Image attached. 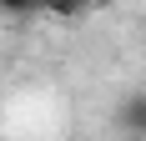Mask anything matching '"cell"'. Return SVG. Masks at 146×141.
<instances>
[{
    "instance_id": "1",
    "label": "cell",
    "mask_w": 146,
    "mask_h": 141,
    "mask_svg": "<svg viewBox=\"0 0 146 141\" xmlns=\"http://www.w3.org/2000/svg\"><path fill=\"white\" fill-rule=\"evenodd\" d=\"M116 126L126 131V136L146 141V91H131V96H121V106H116Z\"/></svg>"
},
{
    "instance_id": "2",
    "label": "cell",
    "mask_w": 146,
    "mask_h": 141,
    "mask_svg": "<svg viewBox=\"0 0 146 141\" xmlns=\"http://www.w3.org/2000/svg\"><path fill=\"white\" fill-rule=\"evenodd\" d=\"M40 10H45V15H56V20H81L91 5H86V0H40Z\"/></svg>"
},
{
    "instance_id": "3",
    "label": "cell",
    "mask_w": 146,
    "mask_h": 141,
    "mask_svg": "<svg viewBox=\"0 0 146 141\" xmlns=\"http://www.w3.org/2000/svg\"><path fill=\"white\" fill-rule=\"evenodd\" d=\"M0 10L5 15H30V10H40V0H0Z\"/></svg>"
},
{
    "instance_id": "4",
    "label": "cell",
    "mask_w": 146,
    "mask_h": 141,
    "mask_svg": "<svg viewBox=\"0 0 146 141\" xmlns=\"http://www.w3.org/2000/svg\"><path fill=\"white\" fill-rule=\"evenodd\" d=\"M91 10H111V5H116V0H86Z\"/></svg>"
}]
</instances>
